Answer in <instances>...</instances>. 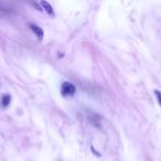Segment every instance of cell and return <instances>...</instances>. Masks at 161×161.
<instances>
[{"label": "cell", "mask_w": 161, "mask_h": 161, "mask_svg": "<svg viewBox=\"0 0 161 161\" xmlns=\"http://www.w3.org/2000/svg\"><path fill=\"white\" fill-rule=\"evenodd\" d=\"M75 92H76V87L74 84L70 83V82H63L61 85V94L65 97L68 96H74Z\"/></svg>", "instance_id": "6da1fadb"}, {"label": "cell", "mask_w": 161, "mask_h": 161, "mask_svg": "<svg viewBox=\"0 0 161 161\" xmlns=\"http://www.w3.org/2000/svg\"><path fill=\"white\" fill-rule=\"evenodd\" d=\"M30 28H31V30L33 31V33L37 35L40 40H42L43 39V30L40 28V27H38L37 25H33V23H31L30 25Z\"/></svg>", "instance_id": "7a4b0ae2"}, {"label": "cell", "mask_w": 161, "mask_h": 161, "mask_svg": "<svg viewBox=\"0 0 161 161\" xmlns=\"http://www.w3.org/2000/svg\"><path fill=\"white\" fill-rule=\"evenodd\" d=\"M40 3H41V6L43 7V9L45 10V11H46V12L49 13L50 16H52V17L54 16V10H53L52 6L50 5L48 1H44V0H42V1L40 2Z\"/></svg>", "instance_id": "3957f363"}, {"label": "cell", "mask_w": 161, "mask_h": 161, "mask_svg": "<svg viewBox=\"0 0 161 161\" xmlns=\"http://www.w3.org/2000/svg\"><path fill=\"white\" fill-rule=\"evenodd\" d=\"M10 100H11L10 95H3L2 98H1V104H2L3 107H7V106L10 104Z\"/></svg>", "instance_id": "277c9868"}, {"label": "cell", "mask_w": 161, "mask_h": 161, "mask_svg": "<svg viewBox=\"0 0 161 161\" xmlns=\"http://www.w3.org/2000/svg\"><path fill=\"white\" fill-rule=\"evenodd\" d=\"M155 94H156V96H157V99H158L159 104H160V106H161V92H159V91H156Z\"/></svg>", "instance_id": "5b68a950"}]
</instances>
